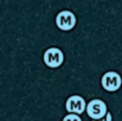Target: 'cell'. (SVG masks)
I'll list each match as a JSON object with an SVG mask.
<instances>
[{
    "instance_id": "cell-1",
    "label": "cell",
    "mask_w": 122,
    "mask_h": 121,
    "mask_svg": "<svg viewBox=\"0 0 122 121\" xmlns=\"http://www.w3.org/2000/svg\"><path fill=\"white\" fill-rule=\"evenodd\" d=\"M85 110H86L88 116L91 118L92 120H100V119L104 118L106 114L108 113L107 105L100 99H92L86 105Z\"/></svg>"
},
{
    "instance_id": "cell-4",
    "label": "cell",
    "mask_w": 122,
    "mask_h": 121,
    "mask_svg": "<svg viewBox=\"0 0 122 121\" xmlns=\"http://www.w3.org/2000/svg\"><path fill=\"white\" fill-rule=\"evenodd\" d=\"M56 25L62 31H70L76 26V17L71 11H62L56 17Z\"/></svg>"
},
{
    "instance_id": "cell-6",
    "label": "cell",
    "mask_w": 122,
    "mask_h": 121,
    "mask_svg": "<svg viewBox=\"0 0 122 121\" xmlns=\"http://www.w3.org/2000/svg\"><path fill=\"white\" fill-rule=\"evenodd\" d=\"M63 121H83L82 118L77 114H68L63 118Z\"/></svg>"
},
{
    "instance_id": "cell-7",
    "label": "cell",
    "mask_w": 122,
    "mask_h": 121,
    "mask_svg": "<svg viewBox=\"0 0 122 121\" xmlns=\"http://www.w3.org/2000/svg\"><path fill=\"white\" fill-rule=\"evenodd\" d=\"M92 121H113V116H112V113L108 112L104 118H102V119H100V120H92Z\"/></svg>"
},
{
    "instance_id": "cell-3",
    "label": "cell",
    "mask_w": 122,
    "mask_h": 121,
    "mask_svg": "<svg viewBox=\"0 0 122 121\" xmlns=\"http://www.w3.org/2000/svg\"><path fill=\"white\" fill-rule=\"evenodd\" d=\"M101 84H102V88L104 90L114 93V91H116L121 88V75L117 74L116 71H107L101 79Z\"/></svg>"
},
{
    "instance_id": "cell-2",
    "label": "cell",
    "mask_w": 122,
    "mask_h": 121,
    "mask_svg": "<svg viewBox=\"0 0 122 121\" xmlns=\"http://www.w3.org/2000/svg\"><path fill=\"white\" fill-rule=\"evenodd\" d=\"M43 61L49 68H58L64 63V52L58 47H50L44 52Z\"/></svg>"
},
{
    "instance_id": "cell-5",
    "label": "cell",
    "mask_w": 122,
    "mask_h": 121,
    "mask_svg": "<svg viewBox=\"0 0 122 121\" xmlns=\"http://www.w3.org/2000/svg\"><path fill=\"white\" fill-rule=\"evenodd\" d=\"M86 108L85 100L80 95H72L70 96L65 102V109L69 112V114H82Z\"/></svg>"
}]
</instances>
